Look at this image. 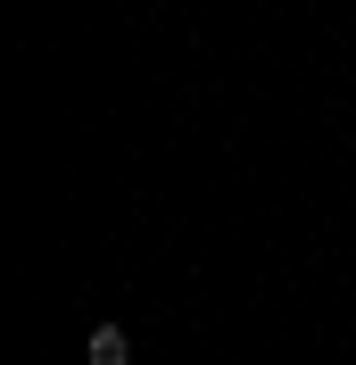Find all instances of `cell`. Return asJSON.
<instances>
[{"label": "cell", "instance_id": "6da1fadb", "mask_svg": "<svg viewBox=\"0 0 356 365\" xmlns=\"http://www.w3.org/2000/svg\"><path fill=\"white\" fill-rule=\"evenodd\" d=\"M83 357H91V365H133V341H125V324H91Z\"/></svg>", "mask_w": 356, "mask_h": 365}]
</instances>
